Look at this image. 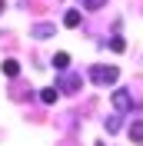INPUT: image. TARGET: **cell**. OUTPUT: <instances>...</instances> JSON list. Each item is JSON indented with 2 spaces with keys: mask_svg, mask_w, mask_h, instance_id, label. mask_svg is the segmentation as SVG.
Masks as SVG:
<instances>
[{
  "mask_svg": "<svg viewBox=\"0 0 143 146\" xmlns=\"http://www.w3.org/2000/svg\"><path fill=\"white\" fill-rule=\"evenodd\" d=\"M67 63H70V53H57L53 56V70L57 73H67Z\"/></svg>",
  "mask_w": 143,
  "mask_h": 146,
  "instance_id": "cell-7",
  "label": "cell"
},
{
  "mask_svg": "<svg viewBox=\"0 0 143 146\" xmlns=\"http://www.w3.org/2000/svg\"><path fill=\"white\" fill-rule=\"evenodd\" d=\"M80 90V76L77 73H60L57 76V93H77Z\"/></svg>",
  "mask_w": 143,
  "mask_h": 146,
  "instance_id": "cell-2",
  "label": "cell"
},
{
  "mask_svg": "<svg viewBox=\"0 0 143 146\" xmlns=\"http://www.w3.org/2000/svg\"><path fill=\"white\" fill-rule=\"evenodd\" d=\"M103 3H107V0H83V7H87V10H100Z\"/></svg>",
  "mask_w": 143,
  "mask_h": 146,
  "instance_id": "cell-12",
  "label": "cell"
},
{
  "mask_svg": "<svg viewBox=\"0 0 143 146\" xmlns=\"http://www.w3.org/2000/svg\"><path fill=\"white\" fill-rule=\"evenodd\" d=\"M57 96H60V93H57V86H47V90H40V100H43V103H57Z\"/></svg>",
  "mask_w": 143,
  "mask_h": 146,
  "instance_id": "cell-9",
  "label": "cell"
},
{
  "mask_svg": "<svg viewBox=\"0 0 143 146\" xmlns=\"http://www.w3.org/2000/svg\"><path fill=\"white\" fill-rule=\"evenodd\" d=\"M130 139H133V146H143V119H136L130 126Z\"/></svg>",
  "mask_w": 143,
  "mask_h": 146,
  "instance_id": "cell-5",
  "label": "cell"
},
{
  "mask_svg": "<svg viewBox=\"0 0 143 146\" xmlns=\"http://www.w3.org/2000/svg\"><path fill=\"white\" fill-rule=\"evenodd\" d=\"M53 33H57L53 23H33L30 27V36H37V40H47V36H53Z\"/></svg>",
  "mask_w": 143,
  "mask_h": 146,
  "instance_id": "cell-4",
  "label": "cell"
},
{
  "mask_svg": "<svg viewBox=\"0 0 143 146\" xmlns=\"http://www.w3.org/2000/svg\"><path fill=\"white\" fill-rule=\"evenodd\" d=\"M103 126H107V133H120V116H110Z\"/></svg>",
  "mask_w": 143,
  "mask_h": 146,
  "instance_id": "cell-11",
  "label": "cell"
},
{
  "mask_svg": "<svg viewBox=\"0 0 143 146\" xmlns=\"http://www.w3.org/2000/svg\"><path fill=\"white\" fill-rule=\"evenodd\" d=\"M0 70H3V76H20V63H17V60H3Z\"/></svg>",
  "mask_w": 143,
  "mask_h": 146,
  "instance_id": "cell-6",
  "label": "cell"
},
{
  "mask_svg": "<svg viewBox=\"0 0 143 146\" xmlns=\"http://www.w3.org/2000/svg\"><path fill=\"white\" fill-rule=\"evenodd\" d=\"M107 46H113L116 53H123V50H126V40H123V36H110V43H107Z\"/></svg>",
  "mask_w": 143,
  "mask_h": 146,
  "instance_id": "cell-10",
  "label": "cell"
},
{
  "mask_svg": "<svg viewBox=\"0 0 143 146\" xmlns=\"http://www.w3.org/2000/svg\"><path fill=\"white\" fill-rule=\"evenodd\" d=\"M113 110H116V113L133 110V96H130V90H116V93H113Z\"/></svg>",
  "mask_w": 143,
  "mask_h": 146,
  "instance_id": "cell-3",
  "label": "cell"
},
{
  "mask_svg": "<svg viewBox=\"0 0 143 146\" xmlns=\"http://www.w3.org/2000/svg\"><path fill=\"white\" fill-rule=\"evenodd\" d=\"M3 10H7V0H0V13H3Z\"/></svg>",
  "mask_w": 143,
  "mask_h": 146,
  "instance_id": "cell-13",
  "label": "cell"
},
{
  "mask_svg": "<svg viewBox=\"0 0 143 146\" xmlns=\"http://www.w3.org/2000/svg\"><path fill=\"white\" fill-rule=\"evenodd\" d=\"M90 80L100 83V86H113V83L120 80V70H116V66H107V63H93L90 66Z\"/></svg>",
  "mask_w": 143,
  "mask_h": 146,
  "instance_id": "cell-1",
  "label": "cell"
},
{
  "mask_svg": "<svg viewBox=\"0 0 143 146\" xmlns=\"http://www.w3.org/2000/svg\"><path fill=\"white\" fill-rule=\"evenodd\" d=\"M80 20H83V17H80V10H70V13L63 17V23H67V27L73 30V27H80Z\"/></svg>",
  "mask_w": 143,
  "mask_h": 146,
  "instance_id": "cell-8",
  "label": "cell"
}]
</instances>
